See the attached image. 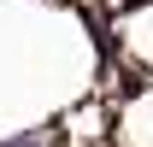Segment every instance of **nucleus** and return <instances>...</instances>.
<instances>
[{
    "label": "nucleus",
    "mask_w": 153,
    "mask_h": 147,
    "mask_svg": "<svg viewBox=\"0 0 153 147\" xmlns=\"http://www.w3.org/2000/svg\"><path fill=\"white\" fill-rule=\"evenodd\" d=\"M12 147H41V141H36V135H24V141H12Z\"/></svg>",
    "instance_id": "nucleus-1"
}]
</instances>
